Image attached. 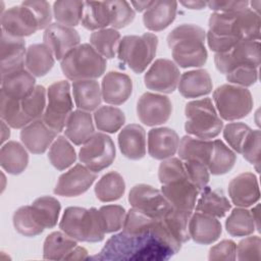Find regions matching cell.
Masks as SVG:
<instances>
[{
  "instance_id": "cell-32",
  "label": "cell",
  "mask_w": 261,
  "mask_h": 261,
  "mask_svg": "<svg viewBox=\"0 0 261 261\" xmlns=\"http://www.w3.org/2000/svg\"><path fill=\"white\" fill-rule=\"evenodd\" d=\"M0 164L8 173L20 174L29 164L28 152L18 142L9 141L1 147Z\"/></svg>"
},
{
  "instance_id": "cell-24",
  "label": "cell",
  "mask_w": 261,
  "mask_h": 261,
  "mask_svg": "<svg viewBox=\"0 0 261 261\" xmlns=\"http://www.w3.org/2000/svg\"><path fill=\"white\" fill-rule=\"evenodd\" d=\"M190 238L197 244L210 245L217 241L222 232L221 223L214 216L196 212L189 221Z\"/></svg>"
},
{
  "instance_id": "cell-57",
  "label": "cell",
  "mask_w": 261,
  "mask_h": 261,
  "mask_svg": "<svg viewBox=\"0 0 261 261\" xmlns=\"http://www.w3.org/2000/svg\"><path fill=\"white\" fill-rule=\"evenodd\" d=\"M21 4L29 7L35 14L39 29H47L51 24L52 20V11L50 7V3L47 1H23Z\"/></svg>"
},
{
  "instance_id": "cell-31",
  "label": "cell",
  "mask_w": 261,
  "mask_h": 261,
  "mask_svg": "<svg viewBox=\"0 0 261 261\" xmlns=\"http://www.w3.org/2000/svg\"><path fill=\"white\" fill-rule=\"evenodd\" d=\"M54 54L45 44H33L28 47L24 66L34 76L46 75L54 65Z\"/></svg>"
},
{
  "instance_id": "cell-23",
  "label": "cell",
  "mask_w": 261,
  "mask_h": 261,
  "mask_svg": "<svg viewBox=\"0 0 261 261\" xmlns=\"http://www.w3.org/2000/svg\"><path fill=\"white\" fill-rule=\"evenodd\" d=\"M179 145V138L175 130L169 127H155L148 133V153L157 160L172 157Z\"/></svg>"
},
{
  "instance_id": "cell-25",
  "label": "cell",
  "mask_w": 261,
  "mask_h": 261,
  "mask_svg": "<svg viewBox=\"0 0 261 261\" xmlns=\"http://www.w3.org/2000/svg\"><path fill=\"white\" fill-rule=\"evenodd\" d=\"M118 146L123 156L132 160L142 159L146 155V132L137 123L124 126L118 135Z\"/></svg>"
},
{
  "instance_id": "cell-17",
  "label": "cell",
  "mask_w": 261,
  "mask_h": 261,
  "mask_svg": "<svg viewBox=\"0 0 261 261\" xmlns=\"http://www.w3.org/2000/svg\"><path fill=\"white\" fill-rule=\"evenodd\" d=\"M43 41L54 54L57 60H61L70 50L80 45L81 38L73 28L62 25L58 22L51 23L43 34Z\"/></svg>"
},
{
  "instance_id": "cell-20",
  "label": "cell",
  "mask_w": 261,
  "mask_h": 261,
  "mask_svg": "<svg viewBox=\"0 0 261 261\" xmlns=\"http://www.w3.org/2000/svg\"><path fill=\"white\" fill-rule=\"evenodd\" d=\"M57 134L58 132L47 125L43 119H38L21 128L20 140L30 152L42 154L55 141Z\"/></svg>"
},
{
  "instance_id": "cell-58",
  "label": "cell",
  "mask_w": 261,
  "mask_h": 261,
  "mask_svg": "<svg viewBox=\"0 0 261 261\" xmlns=\"http://www.w3.org/2000/svg\"><path fill=\"white\" fill-rule=\"evenodd\" d=\"M237 258V245L231 240H223L209 251V260L233 261Z\"/></svg>"
},
{
  "instance_id": "cell-3",
  "label": "cell",
  "mask_w": 261,
  "mask_h": 261,
  "mask_svg": "<svg viewBox=\"0 0 261 261\" xmlns=\"http://www.w3.org/2000/svg\"><path fill=\"white\" fill-rule=\"evenodd\" d=\"M205 39L206 32L199 25L184 23L174 28L167 36L173 62L182 68L203 66L208 57Z\"/></svg>"
},
{
  "instance_id": "cell-30",
  "label": "cell",
  "mask_w": 261,
  "mask_h": 261,
  "mask_svg": "<svg viewBox=\"0 0 261 261\" xmlns=\"http://www.w3.org/2000/svg\"><path fill=\"white\" fill-rule=\"evenodd\" d=\"M72 96L80 110L93 111L100 106L102 93L100 85L95 80L75 81L72 83Z\"/></svg>"
},
{
  "instance_id": "cell-53",
  "label": "cell",
  "mask_w": 261,
  "mask_h": 261,
  "mask_svg": "<svg viewBox=\"0 0 261 261\" xmlns=\"http://www.w3.org/2000/svg\"><path fill=\"white\" fill-rule=\"evenodd\" d=\"M260 148H261V133L259 129H252L243 144L241 153L243 154L244 158L247 161H249L251 164L255 166L258 172H259V165L261 162Z\"/></svg>"
},
{
  "instance_id": "cell-29",
  "label": "cell",
  "mask_w": 261,
  "mask_h": 261,
  "mask_svg": "<svg viewBox=\"0 0 261 261\" xmlns=\"http://www.w3.org/2000/svg\"><path fill=\"white\" fill-rule=\"evenodd\" d=\"M64 134L74 145H84L95 134L90 112L80 109L72 111L66 121Z\"/></svg>"
},
{
  "instance_id": "cell-16",
  "label": "cell",
  "mask_w": 261,
  "mask_h": 261,
  "mask_svg": "<svg viewBox=\"0 0 261 261\" xmlns=\"http://www.w3.org/2000/svg\"><path fill=\"white\" fill-rule=\"evenodd\" d=\"M97 178L96 172L82 164H75L61 174L54 188V194L62 197H76L87 192Z\"/></svg>"
},
{
  "instance_id": "cell-62",
  "label": "cell",
  "mask_w": 261,
  "mask_h": 261,
  "mask_svg": "<svg viewBox=\"0 0 261 261\" xmlns=\"http://www.w3.org/2000/svg\"><path fill=\"white\" fill-rule=\"evenodd\" d=\"M130 4L137 11L142 12L146 11L153 4V1H132Z\"/></svg>"
},
{
  "instance_id": "cell-36",
  "label": "cell",
  "mask_w": 261,
  "mask_h": 261,
  "mask_svg": "<svg viewBox=\"0 0 261 261\" xmlns=\"http://www.w3.org/2000/svg\"><path fill=\"white\" fill-rule=\"evenodd\" d=\"M36 221L44 228H52L57 224L61 205L59 201L50 196L37 198L31 205Z\"/></svg>"
},
{
  "instance_id": "cell-59",
  "label": "cell",
  "mask_w": 261,
  "mask_h": 261,
  "mask_svg": "<svg viewBox=\"0 0 261 261\" xmlns=\"http://www.w3.org/2000/svg\"><path fill=\"white\" fill-rule=\"evenodd\" d=\"M248 1H208L206 5L214 12L234 13L241 12L249 8Z\"/></svg>"
},
{
  "instance_id": "cell-11",
  "label": "cell",
  "mask_w": 261,
  "mask_h": 261,
  "mask_svg": "<svg viewBox=\"0 0 261 261\" xmlns=\"http://www.w3.org/2000/svg\"><path fill=\"white\" fill-rule=\"evenodd\" d=\"M79 158L93 172H99L112 164L115 146L111 138L103 133H95L81 148Z\"/></svg>"
},
{
  "instance_id": "cell-38",
  "label": "cell",
  "mask_w": 261,
  "mask_h": 261,
  "mask_svg": "<svg viewBox=\"0 0 261 261\" xmlns=\"http://www.w3.org/2000/svg\"><path fill=\"white\" fill-rule=\"evenodd\" d=\"M125 192V182L120 173L110 171L104 174L95 186V194L101 202H113L120 199Z\"/></svg>"
},
{
  "instance_id": "cell-46",
  "label": "cell",
  "mask_w": 261,
  "mask_h": 261,
  "mask_svg": "<svg viewBox=\"0 0 261 261\" xmlns=\"http://www.w3.org/2000/svg\"><path fill=\"white\" fill-rule=\"evenodd\" d=\"M226 231L232 237H247L254 232L256 226L251 211L246 208H234L225 221Z\"/></svg>"
},
{
  "instance_id": "cell-15",
  "label": "cell",
  "mask_w": 261,
  "mask_h": 261,
  "mask_svg": "<svg viewBox=\"0 0 261 261\" xmlns=\"http://www.w3.org/2000/svg\"><path fill=\"white\" fill-rule=\"evenodd\" d=\"M39 29L34 12L23 4L12 6L1 14V31L22 38L35 34Z\"/></svg>"
},
{
  "instance_id": "cell-47",
  "label": "cell",
  "mask_w": 261,
  "mask_h": 261,
  "mask_svg": "<svg viewBox=\"0 0 261 261\" xmlns=\"http://www.w3.org/2000/svg\"><path fill=\"white\" fill-rule=\"evenodd\" d=\"M46 89L40 85L36 86L29 96L20 99L21 110L31 121L42 119L46 109Z\"/></svg>"
},
{
  "instance_id": "cell-18",
  "label": "cell",
  "mask_w": 261,
  "mask_h": 261,
  "mask_svg": "<svg viewBox=\"0 0 261 261\" xmlns=\"http://www.w3.org/2000/svg\"><path fill=\"white\" fill-rule=\"evenodd\" d=\"M160 191L173 208L188 211L195 208L200 193L188 178H177L163 184Z\"/></svg>"
},
{
  "instance_id": "cell-40",
  "label": "cell",
  "mask_w": 261,
  "mask_h": 261,
  "mask_svg": "<svg viewBox=\"0 0 261 261\" xmlns=\"http://www.w3.org/2000/svg\"><path fill=\"white\" fill-rule=\"evenodd\" d=\"M237 161L236 153L221 140L213 141V151L208 163V170L214 175L227 173Z\"/></svg>"
},
{
  "instance_id": "cell-27",
  "label": "cell",
  "mask_w": 261,
  "mask_h": 261,
  "mask_svg": "<svg viewBox=\"0 0 261 261\" xmlns=\"http://www.w3.org/2000/svg\"><path fill=\"white\" fill-rule=\"evenodd\" d=\"M1 92L14 99L29 96L36 88L35 76L24 68L1 76Z\"/></svg>"
},
{
  "instance_id": "cell-49",
  "label": "cell",
  "mask_w": 261,
  "mask_h": 261,
  "mask_svg": "<svg viewBox=\"0 0 261 261\" xmlns=\"http://www.w3.org/2000/svg\"><path fill=\"white\" fill-rule=\"evenodd\" d=\"M105 233L115 232L123 227L126 212L119 205H105L99 209Z\"/></svg>"
},
{
  "instance_id": "cell-41",
  "label": "cell",
  "mask_w": 261,
  "mask_h": 261,
  "mask_svg": "<svg viewBox=\"0 0 261 261\" xmlns=\"http://www.w3.org/2000/svg\"><path fill=\"white\" fill-rule=\"evenodd\" d=\"M84 1L58 0L53 3V16L62 25L76 27L83 17Z\"/></svg>"
},
{
  "instance_id": "cell-35",
  "label": "cell",
  "mask_w": 261,
  "mask_h": 261,
  "mask_svg": "<svg viewBox=\"0 0 261 261\" xmlns=\"http://www.w3.org/2000/svg\"><path fill=\"white\" fill-rule=\"evenodd\" d=\"M111 24V11L107 1H85L82 25L89 31H99Z\"/></svg>"
},
{
  "instance_id": "cell-28",
  "label": "cell",
  "mask_w": 261,
  "mask_h": 261,
  "mask_svg": "<svg viewBox=\"0 0 261 261\" xmlns=\"http://www.w3.org/2000/svg\"><path fill=\"white\" fill-rule=\"evenodd\" d=\"M178 91L185 98H198L212 91V80L205 69H194L184 72L178 82Z\"/></svg>"
},
{
  "instance_id": "cell-13",
  "label": "cell",
  "mask_w": 261,
  "mask_h": 261,
  "mask_svg": "<svg viewBox=\"0 0 261 261\" xmlns=\"http://www.w3.org/2000/svg\"><path fill=\"white\" fill-rule=\"evenodd\" d=\"M180 79L177 65L165 58L155 60L144 75L145 86L152 91L170 94L175 91Z\"/></svg>"
},
{
  "instance_id": "cell-6",
  "label": "cell",
  "mask_w": 261,
  "mask_h": 261,
  "mask_svg": "<svg viewBox=\"0 0 261 261\" xmlns=\"http://www.w3.org/2000/svg\"><path fill=\"white\" fill-rule=\"evenodd\" d=\"M185 114L187 117L185 129L189 135L196 138L213 139L220 134L223 127V122L210 98L187 103Z\"/></svg>"
},
{
  "instance_id": "cell-4",
  "label": "cell",
  "mask_w": 261,
  "mask_h": 261,
  "mask_svg": "<svg viewBox=\"0 0 261 261\" xmlns=\"http://www.w3.org/2000/svg\"><path fill=\"white\" fill-rule=\"evenodd\" d=\"M59 227L79 242L97 243L103 241L105 236L100 213L96 208L67 207L61 217Z\"/></svg>"
},
{
  "instance_id": "cell-45",
  "label": "cell",
  "mask_w": 261,
  "mask_h": 261,
  "mask_svg": "<svg viewBox=\"0 0 261 261\" xmlns=\"http://www.w3.org/2000/svg\"><path fill=\"white\" fill-rule=\"evenodd\" d=\"M94 120L99 130L114 134L124 124L125 115L119 108L105 105L95 110Z\"/></svg>"
},
{
  "instance_id": "cell-43",
  "label": "cell",
  "mask_w": 261,
  "mask_h": 261,
  "mask_svg": "<svg viewBox=\"0 0 261 261\" xmlns=\"http://www.w3.org/2000/svg\"><path fill=\"white\" fill-rule=\"evenodd\" d=\"M192 211L180 210L171 207V209L161 218L167 229L180 243L188 242L190 238L189 221Z\"/></svg>"
},
{
  "instance_id": "cell-55",
  "label": "cell",
  "mask_w": 261,
  "mask_h": 261,
  "mask_svg": "<svg viewBox=\"0 0 261 261\" xmlns=\"http://www.w3.org/2000/svg\"><path fill=\"white\" fill-rule=\"evenodd\" d=\"M225 77L231 85L247 88L257 82L258 68L253 66H240L225 74Z\"/></svg>"
},
{
  "instance_id": "cell-34",
  "label": "cell",
  "mask_w": 261,
  "mask_h": 261,
  "mask_svg": "<svg viewBox=\"0 0 261 261\" xmlns=\"http://www.w3.org/2000/svg\"><path fill=\"white\" fill-rule=\"evenodd\" d=\"M196 205V210L214 217H223L231 208V204L222 191L205 187Z\"/></svg>"
},
{
  "instance_id": "cell-60",
  "label": "cell",
  "mask_w": 261,
  "mask_h": 261,
  "mask_svg": "<svg viewBox=\"0 0 261 261\" xmlns=\"http://www.w3.org/2000/svg\"><path fill=\"white\" fill-rule=\"evenodd\" d=\"M88 251L83 248L76 246L66 257L64 260H81V259H88Z\"/></svg>"
},
{
  "instance_id": "cell-7",
  "label": "cell",
  "mask_w": 261,
  "mask_h": 261,
  "mask_svg": "<svg viewBox=\"0 0 261 261\" xmlns=\"http://www.w3.org/2000/svg\"><path fill=\"white\" fill-rule=\"evenodd\" d=\"M158 38L155 34L123 37L117 48L118 59L134 72L142 73L156 55Z\"/></svg>"
},
{
  "instance_id": "cell-50",
  "label": "cell",
  "mask_w": 261,
  "mask_h": 261,
  "mask_svg": "<svg viewBox=\"0 0 261 261\" xmlns=\"http://www.w3.org/2000/svg\"><path fill=\"white\" fill-rule=\"evenodd\" d=\"M111 11V27L112 29H122L130 24L135 19L136 13L129 3L123 0L107 1Z\"/></svg>"
},
{
  "instance_id": "cell-9",
  "label": "cell",
  "mask_w": 261,
  "mask_h": 261,
  "mask_svg": "<svg viewBox=\"0 0 261 261\" xmlns=\"http://www.w3.org/2000/svg\"><path fill=\"white\" fill-rule=\"evenodd\" d=\"M47 100L48 103L42 119L51 128L60 133L65 127L73 109L69 83L67 81H58L49 86Z\"/></svg>"
},
{
  "instance_id": "cell-21",
  "label": "cell",
  "mask_w": 261,
  "mask_h": 261,
  "mask_svg": "<svg viewBox=\"0 0 261 261\" xmlns=\"http://www.w3.org/2000/svg\"><path fill=\"white\" fill-rule=\"evenodd\" d=\"M1 76L23 68L25 58V42L1 31Z\"/></svg>"
},
{
  "instance_id": "cell-14",
  "label": "cell",
  "mask_w": 261,
  "mask_h": 261,
  "mask_svg": "<svg viewBox=\"0 0 261 261\" xmlns=\"http://www.w3.org/2000/svg\"><path fill=\"white\" fill-rule=\"evenodd\" d=\"M172 112V104L167 96L146 92L138 100L137 114L141 122L155 126L166 122Z\"/></svg>"
},
{
  "instance_id": "cell-48",
  "label": "cell",
  "mask_w": 261,
  "mask_h": 261,
  "mask_svg": "<svg viewBox=\"0 0 261 261\" xmlns=\"http://www.w3.org/2000/svg\"><path fill=\"white\" fill-rule=\"evenodd\" d=\"M14 228L24 237H36L45 229L35 219L31 206L19 207L12 217Z\"/></svg>"
},
{
  "instance_id": "cell-54",
  "label": "cell",
  "mask_w": 261,
  "mask_h": 261,
  "mask_svg": "<svg viewBox=\"0 0 261 261\" xmlns=\"http://www.w3.org/2000/svg\"><path fill=\"white\" fill-rule=\"evenodd\" d=\"M188 179L201 192L209 181L208 166L197 160H182Z\"/></svg>"
},
{
  "instance_id": "cell-52",
  "label": "cell",
  "mask_w": 261,
  "mask_h": 261,
  "mask_svg": "<svg viewBox=\"0 0 261 261\" xmlns=\"http://www.w3.org/2000/svg\"><path fill=\"white\" fill-rule=\"evenodd\" d=\"M158 178L162 185L177 178H188L182 160L175 157L164 159L159 165Z\"/></svg>"
},
{
  "instance_id": "cell-33",
  "label": "cell",
  "mask_w": 261,
  "mask_h": 261,
  "mask_svg": "<svg viewBox=\"0 0 261 261\" xmlns=\"http://www.w3.org/2000/svg\"><path fill=\"white\" fill-rule=\"evenodd\" d=\"M178 155L181 160H197L208 166L213 151V141L185 136L179 141Z\"/></svg>"
},
{
  "instance_id": "cell-12",
  "label": "cell",
  "mask_w": 261,
  "mask_h": 261,
  "mask_svg": "<svg viewBox=\"0 0 261 261\" xmlns=\"http://www.w3.org/2000/svg\"><path fill=\"white\" fill-rule=\"evenodd\" d=\"M128 202L133 208L158 219H161L172 207L161 191L146 184H139L130 189Z\"/></svg>"
},
{
  "instance_id": "cell-56",
  "label": "cell",
  "mask_w": 261,
  "mask_h": 261,
  "mask_svg": "<svg viewBox=\"0 0 261 261\" xmlns=\"http://www.w3.org/2000/svg\"><path fill=\"white\" fill-rule=\"evenodd\" d=\"M261 239L259 236H251L242 240L237 246L238 259L245 260H260Z\"/></svg>"
},
{
  "instance_id": "cell-1",
  "label": "cell",
  "mask_w": 261,
  "mask_h": 261,
  "mask_svg": "<svg viewBox=\"0 0 261 261\" xmlns=\"http://www.w3.org/2000/svg\"><path fill=\"white\" fill-rule=\"evenodd\" d=\"M181 244L167 229L162 219L146 230L120 231L108 239L101 251L89 257L109 261H165L175 255Z\"/></svg>"
},
{
  "instance_id": "cell-8",
  "label": "cell",
  "mask_w": 261,
  "mask_h": 261,
  "mask_svg": "<svg viewBox=\"0 0 261 261\" xmlns=\"http://www.w3.org/2000/svg\"><path fill=\"white\" fill-rule=\"evenodd\" d=\"M215 109L224 120H237L247 116L253 108L251 92L244 87L224 84L213 92Z\"/></svg>"
},
{
  "instance_id": "cell-51",
  "label": "cell",
  "mask_w": 261,
  "mask_h": 261,
  "mask_svg": "<svg viewBox=\"0 0 261 261\" xmlns=\"http://www.w3.org/2000/svg\"><path fill=\"white\" fill-rule=\"evenodd\" d=\"M252 128L244 122H230L223 128V138L237 153L242 152L243 144Z\"/></svg>"
},
{
  "instance_id": "cell-42",
  "label": "cell",
  "mask_w": 261,
  "mask_h": 261,
  "mask_svg": "<svg viewBox=\"0 0 261 261\" xmlns=\"http://www.w3.org/2000/svg\"><path fill=\"white\" fill-rule=\"evenodd\" d=\"M48 158L50 163L57 170L61 171L68 168L75 162L76 154L69 141L65 137L59 136L51 144L48 152Z\"/></svg>"
},
{
  "instance_id": "cell-2",
  "label": "cell",
  "mask_w": 261,
  "mask_h": 261,
  "mask_svg": "<svg viewBox=\"0 0 261 261\" xmlns=\"http://www.w3.org/2000/svg\"><path fill=\"white\" fill-rule=\"evenodd\" d=\"M208 25V46L216 53L230 50L244 39H260V14L251 8L234 13L214 12L209 17Z\"/></svg>"
},
{
  "instance_id": "cell-5",
  "label": "cell",
  "mask_w": 261,
  "mask_h": 261,
  "mask_svg": "<svg viewBox=\"0 0 261 261\" xmlns=\"http://www.w3.org/2000/svg\"><path fill=\"white\" fill-rule=\"evenodd\" d=\"M106 59L90 44H80L61 59V70L70 81L95 80L106 69Z\"/></svg>"
},
{
  "instance_id": "cell-63",
  "label": "cell",
  "mask_w": 261,
  "mask_h": 261,
  "mask_svg": "<svg viewBox=\"0 0 261 261\" xmlns=\"http://www.w3.org/2000/svg\"><path fill=\"white\" fill-rule=\"evenodd\" d=\"M9 125L1 119V129H2V135H1V143L4 144V142L9 138L10 136V130H9Z\"/></svg>"
},
{
  "instance_id": "cell-22",
  "label": "cell",
  "mask_w": 261,
  "mask_h": 261,
  "mask_svg": "<svg viewBox=\"0 0 261 261\" xmlns=\"http://www.w3.org/2000/svg\"><path fill=\"white\" fill-rule=\"evenodd\" d=\"M132 79L119 71H109L105 74L101 84L103 100L111 105L123 104L132 95Z\"/></svg>"
},
{
  "instance_id": "cell-19",
  "label": "cell",
  "mask_w": 261,
  "mask_h": 261,
  "mask_svg": "<svg viewBox=\"0 0 261 261\" xmlns=\"http://www.w3.org/2000/svg\"><path fill=\"white\" fill-rule=\"evenodd\" d=\"M228 195L238 207L247 208L257 203L260 192L256 175L252 172H243L233 177L228 185Z\"/></svg>"
},
{
  "instance_id": "cell-26",
  "label": "cell",
  "mask_w": 261,
  "mask_h": 261,
  "mask_svg": "<svg viewBox=\"0 0 261 261\" xmlns=\"http://www.w3.org/2000/svg\"><path fill=\"white\" fill-rule=\"evenodd\" d=\"M176 10V1H153V4L145 11L143 15L144 25L153 32L163 31L175 19Z\"/></svg>"
},
{
  "instance_id": "cell-37",
  "label": "cell",
  "mask_w": 261,
  "mask_h": 261,
  "mask_svg": "<svg viewBox=\"0 0 261 261\" xmlns=\"http://www.w3.org/2000/svg\"><path fill=\"white\" fill-rule=\"evenodd\" d=\"M76 245V241L65 232L54 231L45 239L43 257L49 260H64Z\"/></svg>"
},
{
  "instance_id": "cell-10",
  "label": "cell",
  "mask_w": 261,
  "mask_h": 261,
  "mask_svg": "<svg viewBox=\"0 0 261 261\" xmlns=\"http://www.w3.org/2000/svg\"><path fill=\"white\" fill-rule=\"evenodd\" d=\"M214 63L216 69L222 74H227L240 66L258 68L260 65V42L246 39L241 40L230 50L216 53Z\"/></svg>"
},
{
  "instance_id": "cell-44",
  "label": "cell",
  "mask_w": 261,
  "mask_h": 261,
  "mask_svg": "<svg viewBox=\"0 0 261 261\" xmlns=\"http://www.w3.org/2000/svg\"><path fill=\"white\" fill-rule=\"evenodd\" d=\"M0 114L4 120L12 128H22L32 121L24 115L20 106V99H14L0 94Z\"/></svg>"
},
{
  "instance_id": "cell-61",
  "label": "cell",
  "mask_w": 261,
  "mask_h": 261,
  "mask_svg": "<svg viewBox=\"0 0 261 261\" xmlns=\"http://www.w3.org/2000/svg\"><path fill=\"white\" fill-rule=\"evenodd\" d=\"M182 6L190 8V9H203L204 7H206V2L205 1H195V0H191V1H180L179 2Z\"/></svg>"
},
{
  "instance_id": "cell-39",
  "label": "cell",
  "mask_w": 261,
  "mask_h": 261,
  "mask_svg": "<svg viewBox=\"0 0 261 261\" xmlns=\"http://www.w3.org/2000/svg\"><path fill=\"white\" fill-rule=\"evenodd\" d=\"M120 42V34L115 29H102L95 31L90 36V45L103 57H115Z\"/></svg>"
}]
</instances>
